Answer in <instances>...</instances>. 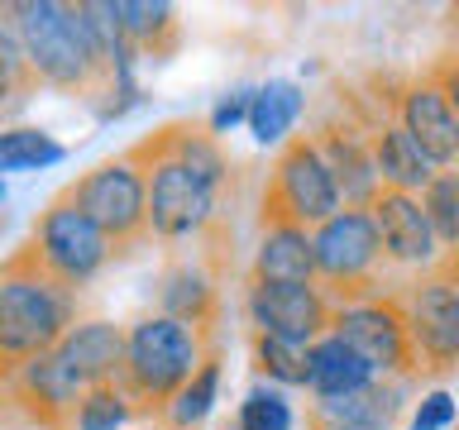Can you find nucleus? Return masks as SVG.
<instances>
[{
  "mask_svg": "<svg viewBox=\"0 0 459 430\" xmlns=\"http://www.w3.org/2000/svg\"><path fill=\"white\" fill-rule=\"evenodd\" d=\"M402 387H407V383L373 378L364 392H354V397L316 401V407H311V426L316 430H393L397 411H402Z\"/></svg>",
  "mask_w": 459,
  "mask_h": 430,
  "instance_id": "21",
  "label": "nucleus"
},
{
  "mask_svg": "<svg viewBox=\"0 0 459 430\" xmlns=\"http://www.w3.org/2000/svg\"><path fill=\"white\" fill-rule=\"evenodd\" d=\"M450 421H455V397L445 387H436L430 397H421V407L411 416V430H445Z\"/></svg>",
  "mask_w": 459,
  "mask_h": 430,
  "instance_id": "31",
  "label": "nucleus"
},
{
  "mask_svg": "<svg viewBox=\"0 0 459 430\" xmlns=\"http://www.w3.org/2000/svg\"><path fill=\"white\" fill-rule=\"evenodd\" d=\"M311 143H316V153H321L330 182H335L340 206L364 211L368 201L383 192L378 172H373V158H368V139H364L359 110H330L325 120L311 129Z\"/></svg>",
  "mask_w": 459,
  "mask_h": 430,
  "instance_id": "13",
  "label": "nucleus"
},
{
  "mask_svg": "<svg viewBox=\"0 0 459 430\" xmlns=\"http://www.w3.org/2000/svg\"><path fill=\"white\" fill-rule=\"evenodd\" d=\"M125 421H134V407L125 401V392L115 383L106 387H86L72 416V430H120Z\"/></svg>",
  "mask_w": 459,
  "mask_h": 430,
  "instance_id": "29",
  "label": "nucleus"
},
{
  "mask_svg": "<svg viewBox=\"0 0 459 430\" xmlns=\"http://www.w3.org/2000/svg\"><path fill=\"white\" fill-rule=\"evenodd\" d=\"M249 282L264 287H316L311 272V235L297 225H264L249 263Z\"/></svg>",
  "mask_w": 459,
  "mask_h": 430,
  "instance_id": "19",
  "label": "nucleus"
},
{
  "mask_svg": "<svg viewBox=\"0 0 459 430\" xmlns=\"http://www.w3.org/2000/svg\"><path fill=\"white\" fill-rule=\"evenodd\" d=\"M0 392L10 397V407L29 416L34 426L43 430H72V416H77V401H82V383L57 364L53 354H39L20 364L0 383Z\"/></svg>",
  "mask_w": 459,
  "mask_h": 430,
  "instance_id": "16",
  "label": "nucleus"
},
{
  "mask_svg": "<svg viewBox=\"0 0 459 430\" xmlns=\"http://www.w3.org/2000/svg\"><path fill=\"white\" fill-rule=\"evenodd\" d=\"M221 278H225V268L211 263L206 254H196V249L172 254L163 272H158V315L196 330L201 340H211L215 321H221Z\"/></svg>",
  "mask_w": 459,
  "mask_h": 430,
  "instance_id": "12",
  "label": "nucleus"
},
{
  "mask_svg": "<svg viewBox=\"0 0 459 430\" xmlns=\"http://www.w3.org/2000/svg\"><path fill=\"white\" fill-rule=\"evenodd\" d=\"M383 249L373 235L368 211L340 206L325 225L311 229V272L330 306L364 301L383 292Z\"/></svg>",
  "mask_w": 459,
  "mask_h": 430,
  "instance_id": "5",
  "label": "nucleus"
},
{
  "mask_svg": "<svg viewBox=\"0 0 459 430\" xmlns=\"http://www.w3.org/2000/svg\"><path fill=\"white\" fill-rule=\"evenodd\" d=\"M249 354H254V368L264 373V378L282 383V387L307 383V344H287V340H273V335L249 330Z\"/></svg>",
  "mask_w": 459,
  "mask_h": 430,
  "instance_id": "27",
  "label": "nucleus"
},
{
  "mask_svg": "<svg viewBox=\"0 0 459 430\" xmlns=\"http://www.w3.org/2000/svg\"><path fill=\"white\" fill-rule=\"evenodd\" d=\"M53 163H63V143L48 129H34V125L0 129V177L29 168H53Z\"/></svg>",
  "mask_w": 459,
  "mask_h": 430,
  "instance_id": "26",
  "label": "nucleus"
},
{
  "mask_svg": "<svg viewBox=\"0 0 459 430\" xmlns=\"http://www.w3.org/2000/svg\"><path fill=\"white\" fill-rule=\"evenodd\" d=\"M364 211L373 220V235H378V249H383L387 268L430 272L440 263V244H436V235H430V225L421 215V201H416V196H407V192H378Z\"/></svg>",
  "mask_w": 459,
  "mask_h": 430,
  "instance_id": "14",
  "label": "nucleus"
},
{
  "mask_svg": "<svg viewBox=\"0 0 459 430\" xmlns=\"http://www.w3.org/2000/svg\"><path fill=\"white\" fill-rule=\"evenodd\" d=\"M335 211H340V192L330 182L311 134H287L264 186V225H297L311 235Z\"/></svg>",
  "mask_w": 459,
  "mask_h": 430,
  "instance_id": "9",
  "label": "nucleus"
},
{
  "mask_svg": "<svg viewBox=\"0 0 459 430\" xmlns=\"http://www.w3.org/2000/svg\"><path fill=\"white\" fill-rule=\"evenodd\" d=\"M34 91H39V82H34V72H29L20 43H14V29L5 20L0 24V120H5L10 110H20Z\"/></svg>",
  "mask_w": 459,
  "mask_h": 430,
  "instance_id": "28",
  "label": "nucleus"
},
{
  "mask_svg": "<svg viewBox=\"0 0 459 430\" xmlns=\"http://www.w3.org/2000/svg\"><path fill=\"white\" fill-rule=\"evenodd\" d=\"M330 335H340L368 364L373 378L416 383V354L407 340V315L397 306V292H378L364 301L330 306Z\"/></svg>",
  "mask_w": 459,
  "mask_h": 430,
  "instance_id": "10",
  "label": "nucleus"
},
{
  "mask_svg": "<svg viewBox=\"0 0 459 430\" xmlns=\"http://www.w3.org/2000/svg\"><path fill=\"white\" fill-rule=\"evenodd\" d=\"M72 325H77V292L57 282L24 239L0 263V383L29 358L48 354Z\"/></svg>",
  "mask_w": 459,
  "mask_h": 430,
  "instance_id": "3",
  "label": "nucleus"
},
{
  "mask_svg": "<svg viewBox=\"0 0 459 430\" xmlns=\"http://www.w3.org/2000/svg\"><path fill=\"white\" fill-rule=\"evenodd\" d=\"M143 172V215L149 239L158 244H201L211 263L225 268V244L235 239L225 201L235 206V158L206 125L178 120L163 125L139 143H129Z\"/></svg>",
  "mask_w": 459,
  "mask_h": 430,
  "instance_id": "1",
  "label": "nucleus"
},
{
  "mask_svg": "<svg viewBox=\"0 0 459 430\" xmlns=\"http://www.w3.org/2000/svg\"><path fill=\"white\" fill-rule=\"evenodd\" d=\"M416 201H421V215H426L430 235L440 244V254H455L459 249V172L440 168L436 177L416 192Z\"/></svg>",
  "mask_w": 459,
  "mask_h": 430,
  "instance_id": "25",
  "label": "nucleus"
},
{
  "mask_svg": "<svg viewBox=\"0 0 459 430\" xmlns=\"http://www.w3.org/2000/svg\"><path fill=\"white\" fill-rule=\"evenodd\" d=\"M120 349H125V325H115V321H77L48 354L82 383V392H86V387L115 383V373H120Z\"/></svg>",
  "mask_w": 459,
  "mask_h": 430,
  "instance_id": "18",
  "label": "nucleus"
},
{
  "mask_svg": "<svg viewBox=\"0 0 459 430\" xmlns=\"http://www.w3.org/2000/svg\"><path fill=\"white\" fill-rule=\"evenodd\" d=\"M387 115L402 125L416 149L436 168H455L459 158V77H455V53H445L440 67L407 77L387 96Z\"/></svg>",
  "mask_w": 459,
  "mask_h": 430,
  "instance_id": "8",
  "label": "nucleus"
},
{
  "mask_svg": "<svg viewBox=\"0 0 459 430\" xmlns=\"http://www.w3.org/2000/svg\"><path fill=\"white\" fill-rule=\"evenodd\" d=\"M0 206H5V177H0Z\"/></svg>",
  "mask_w": 459,
  "mask_h": 430,
  "instance_id": "33",
  "label": "nucleus"
},
{
  "mask_svg": "<svg viewBox=\"0 0 459 430\" xmlns=\"http://www.w3.org/2000/svg\"><path fill=\"white\" fill-rule=\"evenodd\" d=\"M67 196L91 215V225L106 235L110 258L139 254L149 244V215H143V172L134 163V153H115L106 163H96L91 172H82L67 186Z\"/></svg>",
  "mask_w": 459,
  "mask_h": 430,
  "instance_id": "7",
  "label": "nucleus"
},
{
  "mask_svg": "<svg viewBox=\"0 0 459 430\" xmlns=\"http://www.w3.org/2000/svg\"><path fill=\"white\" fill-rule=\"evenodd\" d=\"M206 354H211V340H201L196 330H186V325L153 311L125 330L115 387L125 392L134 416H163L172 392L201 368Z\"/></svg>",
  "mask_w": 459,
  "mask_h": 430,
  "instance_id": "4",
  "label": "nucleus"
},
{
  "mask_svg": "<svg viewBox=\"0 0 459 430\" xmlns=\"http://www.w3.org/2000/svg\"><path fill=\"white\" fill-rule=\"evenodd\" d=\"M29 244H34L39 263L48 268L63 287H72V292H82L86 282H96L110 263L106 235L91 225V215H86L67 192H57L48 206L39 211Z\"/></svg>",
  "mask_w": 459,
  "mask_h": 430,
  "instance_id": "11",
  "label": "nucleus"
},
{
  "mask_svg": "<svg viewBox=\"0 0 459 430\" xmlns=\"http://www.w3.org/2000/svg\"><path fill=\"white\" fill-rule=\"evenodd\" d=\"M5 20L39 86H53V91L82 96V100L106 96L120 86L110 77V67L100 63L91 29L82 20V5H67V0H14V5H5Z\"/></svg>",
  "mask_w": 459,
  "mask_h": 430,
  "instance_id": "2",
  "label": "nucleus"
},
{
  "mask_svg": "<svg viewBox=\"0 0 459 430\" xmlns=\"http://www.w3.org/2000/svg\"><path fill=\"white\" fill-rule=\"evenodd\" d=\"M359 120H364L368 158H373V172H378V186H383V192H407V196H416V192H421V186L440 172L407 134H402V125H397L387 110H383V115L359 110Z\"/></svg>",
  "mask_w": 459,
  "mask_h": 430,
  "instance_id": "17",
  "label": "nucleus"
},
{
  "mask_svg": "<svg viewBox=\"0 0 459 430\" xmlns=\"http://www.w3.org/2000/svg\"><path fill=\"white\" fill-rule=\"evenodd\" d=\"M235 430H292V407L273 387H254L235 411Z\"/></svg>",
  "mask_w": 459,
  "mask_h": 430,
  "instance_id": "30",
  "label": "nucleus"
},
{
  "mask_svg": "<svg viewBox=\"0 0 459 430\" xmlns=\"http://www.w3.org/2000/svg\"><path fill=\"white\" fill-rule=\"evenodd\" d=\"M0 24H5V5H0Z\"/></svg>",
  "mask_w": 459,
  "mask_h": 430,
  "instance_id": "34",
  "label": "nucleus"
},
{
  "mask_svg": "<svg viewBox=\"0 0 459 430\" xmlns=\"http://www.w3.org/2000/svg\"><path fill=\"white\" fill-rule=\"evenodd\" d=\"M215 392H221V358L206 354V358H201V368L178 387V392H172V401L163 407V421H168L172 430H196V426L211 416Z\"/></svg>",
  "mask_w": 459,
  "mask_h": 430,
  "instance_id": "24",
  "label": "nucleus"
},
{
  "mask_svg": "<svg viewBox=\"0 0 459 430\" xmlns=\"http://www.w3.org/2000/svg\"><path fill=\"white\" fill-rule=\"evenodd\" d=\"M244 315L258 335L287 340V344H311L330 330V301L321 287H264L249 282L244 292Z\"/></svg>",
  "mask_w": 459,
  "mask_h": 430,
  "instance_id": "15",
  "label": "nucleus"
},
{
  "mask_svg": "<svg viewBox=\"0 0 459 430\" xmlns=\"http://www.w3.org/2000/svg\"><path fill=\"white\" fill-rule=\"evenodd\" d=\"M307 110V91H301L297 82H264L258 91H249V110H244V120H249V134L258 143H282L292 134L297 115Z\"/></svg>",
  "mask_w": 459,
  "mask_h": 430,
  "instance_id": "23",
  "label": "nucleus"
},
{
  "mask_svg": "<svg viewBox=\"0 0 459 430\" xmlns=\"http://www.w3.org/2000/svg\"><path fill=\"white\" fill-rule=\"evenodd\" d=\"M368 383H373L368 364H364V358H359L340 335H330V330H325L321 340L307 344V383H301V387H307L316 401L354 397V392H364Z\"/></svg>",
  "mask_w": 459,
  "mask_h": 430,
  "instance_id": "20",
  "label": "nucleus"
},
{
  "mask_svg": "<svg viewBox=\"0 0 459 430\" xmlns=\"http://www.w3.org/2000/svg\"><path fill=\"white\" fill-rule=\"evenodd\" d=\"M168 430H172V426H168Z\"/></svg>",
  "mask_w": 459,
  "mask_h": 430,
  "instance_id": "35",
  "label": "nucleus"
},
{
  "mask_svg": "<svg viewBox=\"0 0 459 430\" xmlns=\"http://www.w3.org/2000/svg\"><path fill=\"white\" fill-rule=\"evenodd\" d=\"M110 14H115V24H120L129 53L163 57V53L178 48V10L172 5H153V0H110Z\"/></svg>",
  "mask_w": 459,
  "mask_h": 430,
  "instance_id": "22",
  "label": "nucleus"
},
{
  "mask_svg": "<svg viewBox=\"0 0 459 430\" xmlns=\"http://www.w3.org/2000/svg\"><path fill=\"white\" fill-rule=\"evenodd\" d=\"M244 110H249V91H235L230 100H221V110L211 115L206 129H211V134H225V129L235 125V120H244Z\"/></svg>",
  "mask_w": 459,
  "mask_h": 430,
  "instance_id": "32",
  "label": "nucleus"
},
{
  "mask_svg": "<svg viewBox=\"0 0 459 430\" xmlns=\"http://www.w3.org/2000/svg\"><path fill=\"white\" fill-rule=\"evenodd\" d=\"M397 306L407 315L416 378H450L459 364V258L440 254L430 272L397 287Z\"/></svg>",
  "mask_w": 459,
  "mask_h": 430,
  "instance_id": "6",
  "label": "nucleus"
}]
</instances>
